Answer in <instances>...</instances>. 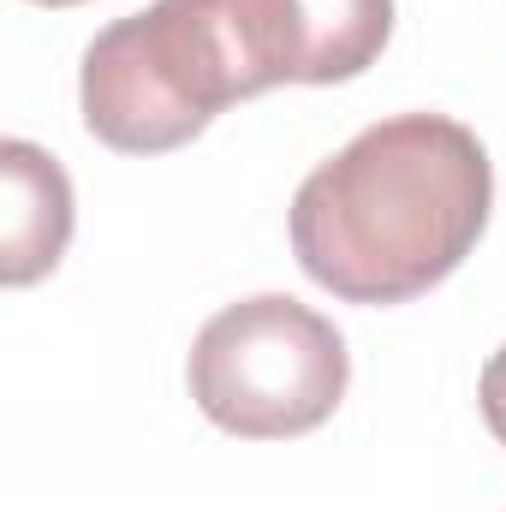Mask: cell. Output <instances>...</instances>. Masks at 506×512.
I'll use <instances>...</instances> for the list:
<instances>
[{
	"instance_id": "2",
	"label": "cell",
	"mask_w": 506,
	"mask_h": 512,
	"mask_svg": "<svg viewBox=\"0 0 506 512\" xmlns=\"http://www.w3.org/2000/svg\"><path fill=\"white\" fill-rule=\"evenodd\" d=\"M274 84H310L292 0H155L84 48L78 102L96 143L167 155Z\"/></svg>"
},
{
	"instance_id": "5",
	"label": "cell",
	"mask_w": 506,
	"mask_h": 512,
	"mask_svg": "<svg viewBox=\"0 0 506 512\" xmlns=\"http://www.w3.org/2000/svg\"><path fill=\"white\" fill-rule=\"evenodd\" d=\"M477 405H483V423L489 435L506 447V346L483 364V382H477Z\"/></svg>"
},
{
	"instance_id": "6",
	"label": "cell",
	"mask_w": 506,
	"mask_h": 512,
	"mask_svg": "<svg viewBox=\"0 0 506 512\" xmlns=\"http://www.w3.org/2000/svg\"><path fill=\"white\" fill-rule=\"evenodd\" d=\"M36 6H78V0H36Z\"/></svg>"
},
{
	"instance_id": "3",
	"label": "cell",
	"mask_w": 506,
	"mask_h": 512,
	"mask_svg": "<svg viewBox=\"0 0 506 512\" xmlns=\"http://www.w3.org/2000/svg\"><path fill=\"white\" fill-rule=\"evenodd\" d=\"M185 382L215 429L239 441H286L340 411L352 352L322 310L286 292H256L197 328Z\"/></svg>"
},
{
	"instance_id": "1",
	"label": "cell",
	"mask_w": 506,
	"mask_h": 512,
	"mask_svg": "<svg viewBox=\"0 0 506 512\" xmlns=\"http://www.w3.org/2000/svg\"><path fill=\"white\" fill-rule=\"evenodd\" d=\"M495 209L483 137L447 114H393L328 155L292 197L298 268L346 304H405L477 251Z\"/></svg>"
},
{
	"instance_id": "4",
	"label": "cell",
	"mask_w": 506,
	"mask_h": 512,
	"mask_svg": "<svg viewBox=\"0 0 506 512\" xmlns=\"http://www.w3.org/2000/svg\"><path fill=\"white\" fill-rule=\"evenodd\" d=\"M0 179H6V215H0V280L6 286H36L42 274L60 268L72 245V179L66 167L24 143H0Z\"/></svg>"
}]
</instances>
